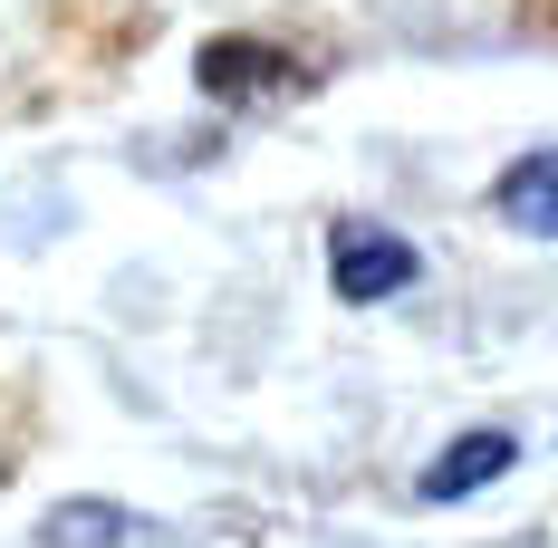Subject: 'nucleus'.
<instances>
[{
  "instance_id": "obj_1",
  "label": "nucleus",
  "mask_w": 558,
  "mask_h": 548,
  "mask_svg": "<svg viewBox=\"0 0 558 548\" xmlns=\"http://www.w3.org/2000/svg\"><path fill=\"white\" fill-rule=\"evenodd\" d=\"M328 251H337V289H347V299H395V289H414V241H395L376 221H347Z\"/></svg>"
},
{
  "instance_id": "obj_2",
  "label": "nucleus",
  "mask_w": 558,
  "mask_h": 548,
  "mask_svg": "<svg viewBox=\"0 0 558 548\" xmlns=\"http://www.w3.org/2000/svg\"><path fill=\"white\" fill-rule=\"evenodd\" d=\"M501 221L558 241V145H549V155H520V165L501 173Z\"/></svg>"
},
{
  "instance_id": "obj_3",
  "label": "nucleus",
  "mask_w": 558,
  "mask_h": 548,
  "mask_svg": "<svg viewBox=\"0 0 558 548\" xmlns=\"http://www.w3.org/2000/svg\"><path fill=\"white\" fill-rule=\"evenodd\" d=\"M501 472H510V434H462L444 462L424 472V500H472L482 482H501Z\"/></svg>"
},
{
  "instance_id": "obj_4",
  "label": "nucleus",
  "mask_w": 558,
  "mask_h": 548,
  "mask_svg": "<svg viewBox=\"0 0 558 548\" xmlns=\"http://www.w3.org/2000/svg\"><path fill=\"white\" fill-rule=\"evenodd\" d=\"M145 529L125 520V510H107V500H68V510H49V548H135Z\"/></svg>"
},
{
  "instance_id": "obj_5",
  "label": "nucleus",
  "mask_w": 558,
  "mask_h": 548,
  "mask_svg": "<svg viewBox=\"0 0 558 548\" xmlns=\"http://www.w3.org/2000/svg\"><path fill=\"white\" fill-rule=\"evenodd\" d=\"M203 87H213V97H241V87H299V68L270 58V49H213V58H203Z\"/></svg>"
}]
</instances>
